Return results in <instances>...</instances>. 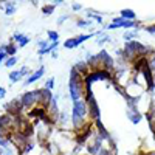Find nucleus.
<instances>
[{
  "mask_svg": "<svg viewBox=\"0 0 155 155\" xmlns=\"http://www.w3.org/2000/svg\"><path fill=\"white\" fill-rule=\"evenodd\" d=\"M68 19H70V16H68V14H64V16H61V17H59V20H58V25H62L64 22L68 20Z\"/></svg>",
  "mask_w": 155,
  "mask_h": 155,
  "instance_id": "nucleus-25",
  "label": "nucleus"
},
{
  "mask_svg": "<svg viewBox=\"0 0 155 155\" xmlns=\"http://www.w3.org/2000/svg\"><path fill=\"white\" fill-rule=\"evenodd\" d=\"M87 16H88V19H92V20H95V22H99V23L102 22V17H101V16H98V14H95L93 11H90Z\"/></svg>",
  "mask_w": 155,
  "mask_h": 155,
  "instance_id": "nucleus-21",
  "label": "nucleus"
},
{
  "mask_svg": "<svg viewBox=\"0 0 155 155\" xmlns=\"http://www.w3.org/2000/svg\"><path fill=\"white\" fill-rule=\"evenodd\" d=\"M88 115V106L84 99L78 101V102H73V109H71V124H73V129L74 130H82V129L87 126L85 123V118Z\"/></svg>",
  "mask_w": 155,
  "mask_h": 155,
  "instance_id": "nucleus-2",
  "label": "nucleus"
},
{
  "mask_svg": "<svg viewBox=\"0 0 155 155\" xmlns=\"http://www.w3.org/2000/svg\"><path fill=\"white\" fill-rule=\"evenodd\" d=\"M68 95L73 102H78L84 99L85 95V84H84V78L78 73L73 67L70 70V78H68Z\"/></svg>",
  "mask_w": 155,
  "mask_h": 155,
  "instance_id": "nucleus-1",
  "label": "nucleus"
},
{
  "mask_svg": "<svg viewBox=\"0 0 155 155\" xmlns=\"http://www.w3.org/2000/svg\"><path fill=\"white\" fill-rule=\"evenodd\" d=\"M146 31L152 36H155V23L153 25H149V27H146Z\"/></svg>",
  "mask_w": 155,
  "mask_h": 155,
  "instance_id": "nucleus-26",
  "label": "nucleus"
},
{
  "mask_svg": "<svg viewBox=\"0 0 155 155\" xmlns=\"http://www.w3.org/2000/svg\"><path fill=\"white\" fill-rule=\"evenodd\" d=\"M0 6L3 8L5 16H12L17 11V5L16 2H0Z\"/></svg>",
  "mask_w": 155,
  "mask_h": 155,
  "instance_id": "nucleus-9",
  "label": "nucleus"
},
{
  "mask_svg": "<svg viewBox=\"0 0 155 155\" xmlns=\"http://www.w3.org/2000/svg\"><path fill=\"white\" fill-rule=\"evenodd\" d=\"M127 116H129V118H130V121L134 123V124H138L140 123V120L141 118H143V115H141L135 107H130V109H129V112H127Z\"/></svg>",
  "mask_w": 155,
  "mask_h": 155,
  "instance_id": "nucleus-11",
  "label": "nucleus"
},
{
  "mask_svg": "<svg viewBox=\"0 0 155 155\" xmlns=\"http://www.w3.org/2000/svg\"><path fill=\"white\" fill-rule=\"evenodd\" d=\"M0 48H2L5 53L8 54V58L9 56H16V53H17V50H19V47L14 44V42H9V44H6V45H0Z\"/></svg>",
  "mask_w": 155,
  "mask_h": 155,
  "instance_id": "nucleus-10",
  "label": "nucleus"
},
{
  "mask_svg": "<svg viewBox=\"0 0 155 155\" xmlns=\"http://www.w3.org/2000/svg\"><path fill=\"white\" fill-rule=\"evenodd\" d=\"M98 155H113V153H112V152H110L109 149H106V147H102V149H101V152H99Z\"/></svg>",
  "mask_w": 155,
  "mask_h": 155,
  "instance_id": "nucleus-28",
  "label": "nucleus"
},
{
  "mask_svg": "<svg viewBox=\"0 0 155 155\" xmlns=\"http://www.w3.org/2000/svg\"><path fill=\"white\" fill-rule=\"evenodd\" d=\"M11 41L14 42L19 48H23V47H27L31 41V37H28L27 34H23V33H16L14 36L11 37Z\"/></svg>",
  "mask_w": 155,
  "mask_h": 155,
  "instance_id": "nucleus-7",
  "label": "nucleus"
},
{
  "mask_svg": "<svg viewBox=\"0 0 155 155\" xmlns=\"http://www.w3.org/2000/svg\"><path fill=\"white\" fill-rule=\"evenodd\" d=\"M120 17H121V19H124V20H132V22H135L137 14H135V11H134V9H129V8H126V9H121V14H120Z\"/></svg>",
  "mask_w": 155,
  "mask_h": 155,
  "instance_id": "nucleus-12",
  "label": "nucleus"
},
{
  "mask_svg": "<svg viewBox=\"0 0 155 155\" xmlns=\"http://www.w3.org/2000/svg\"><path fill=\"white\" fill-rule=\"evenodd\" d=\"M102 149V140L98 137V134L95 135V141L88 144V153L90 155H98Z\"/></svg>",
  "mask_w": 155,
  "mask_h": 155,
  "instance_id": "nucleus-8",
  "label": "nucleus"
},
{
  "mask_svg": "<svg viewBox=\"0 0 155 155\" xmlns=\"http://www.w3.org/2000/svg\"><path fill=\"white\" fill-rule=\"evenodd\" d=\"M54 84H56V79H54V78H48L47 82L44 84V87H45L47 90H50V92H51V90L54 88Z\"/></svg>",
  "mask_w": 155,
  "mask_h": 155,
  "instance_id": "nucleus-18",
  "label": "nucleus"
},
{
  "mask_svg": "<svg viewBox=\"0 0 155 155\" xmlns=\"http://www.w3.org/2000/svg\"><path fill=\"white\" fill-rule=\"evenodd\" d=\"M47 36H48V41H50V42H59V33H58V31L48 30V31H47Z\"/></svg>",
  "mask_w": 155,
  "mask_h": 155,
  "instance_id": "nucleus-15",
  "label": "nucleus"
},
{
  "mask_svg": "<svg viewBox=\"0 0 155 155\" xmlns=\"http://www.w3.org/2000/svg\"><path fill=\"white\" fill-rule=\"evenodd\" d=\"M124 41L126 42H132V41H135V37H137V31H130V30H127L126 33H124Z\"/></svg>",
  "mask_w": 155,
  "mask_h": 155,
  "instance_id": "nucleus-17",
  "label": "nucleus"
},
{
  "mask_svg": "<svg viewBox=\"0 0 155 155\" xmlns=\"http://www.w3.org/2000/svg\"><path fill=\"white\" fill-rule=\"evenodd\" d=\"M8 59V54L5 53V51L2 50V48H0V67H2L3 65V64H5V61Z\"/></svg>",
  "mask_w": 155,
  "mask_h": 155,
  "instance_id": "nucleus-23",
  "label": "nucleus"
},
{
  "mask_svg": "<svg viewBox=\"0 0 155 155\" xmlns=\"http://www.w3.org/2000/svg\"><path fill=\"white\" fill-rule=\"evenodd\" d=\"M110 41H112L110 36H107V34H102V33H101V39H98V44H99V45H102L104 42H110Z\"/></svg>",
  "mask_w": 155,
  "mask_h": 155,
  "instance_id": "nucleus-22",
  "label": "nucleus"
},
{
  "mask_svg": "<svg viewBox=\"0 0 155 155\" xmlns=\"http://www.w3.org/2000/svg\"><path fill=\"white\" fill-rule=\"evenodd\" d=\"M2 155H17V152H16V147H12V146L3 147V152H2Z\"/></svg>",
  "mask_w": 155,
  "mask_h": 155,
  "instance_id": "nucleus-20",
  "label": "nucleus"
},
{
  "mask_svg": "<svg viewBox=\"0 0 155 155\" xmlns=\"http://www.w3.org/2000/svg\"><path fill=\"white\" fill-rule=\"evenodd\" d=\"M5 95H6V88L5 87H0V101L5 98Z\"/></svg>",
  "mask_w": 155,
  "mask_h": 155,
  "instance_id": "nucleus-29",
  "label": "nucleus"
},
{
  "mask_svg": "<svg viewBox=\"0 0 155 155\" xmlns=\"http://www.w3.org/2000/svg\"><path fill=\"white\" fill-rule=\"evenodd\" d=\"M149 67H150V71H152V74L155 78V53H153V56H152V59L149 62Z\"/></svg>",
  "mask_w": 155,
  "mask_h": 155,
  "instance_id": "nucleus-24",
  "label": "nucleus"
},
{
  "mask_svg": "<svg viewBox=\"0 0 155 155\" xmlns=\"http://www.w3.org/2000/svg\"><path fill=\"white\" fill-rule=\"evenodd\" d=\"M39 101H41V88L25 92L20 96V102H22L23 109H34L36 106H39Z\"/></svg>",
  "mask_w": 155,
  "mask_h": 155,
  "instance_id": "nucleus-3",
  "label": "nucleus"
},
{
  "mask_svg": "<svg viewBox=\"0 0 155 155\" xmlns=\"http://www.w3.org/2000/svg\"><path fill=\"white\" fill-rule=\"evenodd\" d=\"M3 109L6 110V113H8V115H11L12 118H16V116H19V115L22 113L23 106H22L20 99H12V101L6 102V104L3 106Z\"/></svg>",
  "mask_w": 155,
  "mask_h": 155,
  "instance_id": "nucleus-4",
  "label": "nucleus"
},
{
  "mask_svg": "<svg viewBox=\"0 0 155 155\" xmlns=\"http://www.w3.org/2000/svg\"><path fill=\"white\" fill-rule=\"evenodd\" d=\"M31 73H30V68L25 65V67H22L20 70H14V71H11L9 74H8V78H9V81L12 82V84H16V82H19V81H22L25 76H30Z\"/></svg>",
  "mask_w": 155,
  "mask_h": 155,
  "instance_id": "nucleus-5",
  "label": "nucleus"
},
{
  "mask_svg": "<svg viewBox=\"0 0 155 155\" xmlns=\"http://www.w3.org/2000/svg\"><path fill=\"white\" fill-rule=\"evenodd\" d=\"M92 25V22L90 20H84V19H79L76 22V27H79V28H87V27H90Z\"/></svg>",
  "mask_w": 155,
  "mask_h": 155,
  "instance_id": "nucleus-19",
  "label": "nucleus"
},
{
  "mask_svg": "<svg viewBox=\"0 0 155 155\" xmlns=\"http://www.w3.org/2000/svg\"><path fill=\"white\" fill-rule=\"evenodd\" d=\"M45 74V67L44 65H41V67H39L36 71H33L28 78H27V79H25L23 81V85L25 87H28V85H31V84H34L36 81H39V79H41V78Z\"/></svg>",
  "mask_w": 155,
  "mask_h": 155,
  "instance_id": "nucleus-6",
  "label": "nucleus"
},
{
  "mask_svg": "<svg viewBox=\"0 0 155 155\" xmlns=\"http://www.w3.org/2000/svg\"><path fill=\"white\" fill-rule=\"evenodd\" d=\"M64 47H65L67 50H74L76 47H79L76 42V37H68L65 42H64Z\"/></svg>",
  "mask_w": 155,
  "mask_h": 155,
  "instance_id": "nucleus-13",
  "label": "nucleus"
},
{
  "mask_svg": "<svg viewBox=\"0 0 155 155\" xmlns=\"http://www.w3.org/2000/svg\"><path fill=\"white\" fill-rule=\"evenodd\" d=\"M71 9H73V11H81V9H82V5H81V3H73V5H71Z\"/></svg>",
  "mask_w": 155,
  "mask_h": 155,
  "instance_id": "nucleus-27",
  "label": "nucleus"
},
{
  "mask_svg": "<svg viewBox=\"0 0 155 155\" xmlns=\"http://www.w3.org/2000/svg\"><path fill=\"white\" fill-rule=\"evenodd\" d=\"M17 62H19L17 56H9V58H8V59L5 61V64H3V65H5L6 68H12V67H14Z\"/></svg>",
  "mask_w": 155,
  "mask_h": 155,
  "instance_id": "nucleus-14",
  "label": "nucleus"
},
{
  "mask_svg": "<svg viewBox=\"0 0 155 155\" xmlns=\"http://www.w3.org/2000/svg\"><path fill=\"white\" fill-rule=\"evenodd\" d=\"M54 9H56V6H54L53 3H50V5H44V6H42V14L50 16V14H53V12H54Z\"/></svg>",
  "mask_w": 155,
  "mask_h": 155,
  "instance_id": "nucleus-16",
  "label": "nucleus"
}]
</instances>
